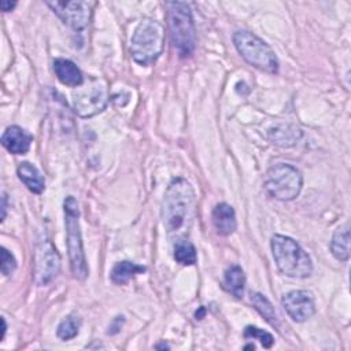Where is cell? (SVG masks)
<instances>
[{
  "mask_svg": "<svg viewBox=\"0 0 351 351\" xmlns=\"http://www.w3.org/2000/svg\"><path fill=\"white\" fill-rule=\"evenodd\" d=\"M196 213V195L191 182L181 177L171 180L162 200V221L173 243L188 237Z\"/></svg>",
  "mask_w": 351,
  "mask_h": 351,
  "instance_id": "cell-1",
  "label": "cell"
},
{
  "mask_svg": "<svg viewBox=\"0 0 351 351\" xmlns=\"http://www.w3.org/2000/svg\"><path fill=\"white\" fill-rule=\"evenodd\" d=\"M270 248L278 270L292 278H307L313 273L310 255L293 239L284 234H274Z\"/></svg>",
  "mask_w": 351,
  "mask_h": 351,
  "instance_id": "cell-2",
  "label": "cell"
},
{
  "mask_svg": "<svg viewBox=\"0 0 351 351\" xmlns=\"http://www.w3.org/2000/svg\"><path fill=\"white\" fill-rule=\"evenodd\" d=\"M165 47V27L160 22L144 18L130 40V56L140 66L152 64L163 52Z\"/></svg>",
  "mask_w": 351,
  "mask_h": 351,
  "instance_id": "cell-3",
  "label": "cell"
},
{
  "mask_svg": "<svg viewBox=\"0 0 351 351\" xmlns=\"http://www.w3.org/2000/svg\"><path fill=\"white\" fill-rule=\"evenodd\" d=\"M64 210V228H66V244L70 261V269L77 280H85L89 269L84 252V243L80 226V208L74 196H67L63 202Z\"/></svg>",
  "mask_w": 351,
  "mask_h": 351,
  "instance_id": "cell-4",
  "label": "cell"
},
{
  "mask_svg": "<svg viewBox=\"0 0 351 351\" xmlns=\"http://www.w3.org/2000/svg\"><path fill=\"white\" fill-rule=\"evenodd\" d=\"M166 7L171 44L181 58H189L196 48V29L191 8L182 1H170Z\"/></svg>",
  "mask_w": 351,
  "mask_h": 351,
  "instance_id": "cell-5",
  "label": "cell"
},
{
  "mask_svg": "<svg viewBox=\"0 0 351 351\" xmlns=\"http://www.w3.org/2000/svg\"><path fill=\"white\" fill-rule=\"evenodd\" d=\"M233 44L241 58L251 66L270 74L278 71V59L269 44L247 30H239L233 34Z\"/></svg>",
  "mask_w": 351,
  "mask_h": 351,
  "instance_id": "cell-6",
  "label": "cell"
},
{
  "mask_svg": "<svg viewBox=\"0 0 351 351\" xmlns=\"http://www.w3.org/2000/svg\"><path fill=\"white\" fill-rule=\"evenodd\" d=\"M263 186L270 197L289 202L299 196L303 186V176L292 165L276 163L266 171Z\"/></svg>",
  "mask_w": 351,
  "mask_h": 351,
  "instance_id": "cell-7",
  "label": "cell"
},
{
  "mask_svg": "<svg viewBox=\"0 0 351 351\" xmlns=\"http://www.w3.org/2000/svg\"><path fill=\"white\" fill-rule=\"evenodd\" d=\"M74 112L81 118H90L106 110L108 104V89L103 80L88 77L82 85L71 93Z\"/></svg>",
  "mask_w": 351,
  "mask_h": 351,
  "instance_id": "cell-8",
  "label": "cell"
},
{
  "mask_svg": "<svg viewBox=\"0 0 351 351\" xmlns=\"http://www.w3.org/2000/svg\"><path fill=\"white\" fill-rule=\"evenodd\" d=\"M33 280L38 287L48 285L60 270V255L51 240H41L34 251Z\"/></svg>",
  "mask_w": 351,
  "mask_h": 351,
  "instance_id": "cell-9",
  "label": "cell"
},
{
  "mask_svg": "<svg viewBox=\"0 0 351 351\" xmlns=\"http://www.w3.org/2000/svg\"><path fill=\"white\" fill-rule=\"evenodd\" d=\"M47 5L74 32L85 30L92 19L95 3L92 1H47Z\"/></svg>",
  "mask_w": 351,
  "mask_h": 351,
  "instance_id": "cell-10",
  "label": "cell"
},
{
  "mask_svg": "<svg viewBox=\"0 0 351 351\" xmlns=\"http://www.w3.org/2000/svg\"><path fill=\"white\" fill-rule=\"evenodd\" d=\"M281 304L295 322H304L315 314L314 296L306 289H293L287 292L281 299Z\"/></svg>",
  "mask_w": 351,
  "mask_h": 351,
  "instance_id": "cell-11",
  "label": "cell"
},
{
  "mask_svg": "<svg viewBox=\"0 0 351 351\" xmlns=\"http://www.w3.org/2000/svg\"><path fill=\"white\" fill-rule=\"evenodd\" d=\"M32 141H33V136L18 125L8 126L1 136L3 147L14 155L26 154L30 149Z\"/></svg>",
  "mask_w": 351,
  "mask_h": 351,
  "instance_id": "cell-12",
  "label": "cell"
},
{
  "mask_svg": "<svg viewBox=\"0 0 351 351\" xmlns=\"http://www.w3.org/2000/svg\"><path fill=\"white\" fill-rule=\"evenodd\" d=\"M213 225L218 234L221 236H229L232 234L237 228V219L236 213L233 207L228 203H218L213 208L211 214Z\"/></svg>",
  "mask_w": 351,
  "mask_h": 351,
  "instance_id": "cell-13",
  "label": "cell"
},
{
  "mask_svg": "<svg viewBox=\"0 0 351 351\" xmlns=\"http://www.w3.org/2000/svg\"><path fill=\"white\" fill-rule=\"evenodd\" d=\"M53 71H55V75L58 77V80L66 86L77 88V86L82 85L85 81L80 67L70 59L56 58L53 60Z\"/></svg>",
  "mask_w": 351,
  "mask_h": 351,
  "instance_id": "cell-14",
  "label": "cell"
},
{
  "mask_svg": "<svg viewBox=\"0 0 351 351\" xmlns=\"http://www.w3.org/2000/svg\"><path fill=\"white\" fill-rule=\"evenodd\" d=\"M18 178L25 184V186L33 193H41L45 189V180L41 171L30 162L19 163L16 169Z\"/></svg>",
  "mask_w": 351,
  "mask_h": 351,
  "instance_id": "cell-15",
  "label": "cell"
},
{
  "mask_svg": "<svg viewBox=\"0 0 351 351\" xmlns=\"http://www.w3.org/2000/svg\"><path fill=\"white\" fill-rule=\"evenodd\" d=\"M244 287H245V274L243 269L233 263L226 267L223 273V280H222V288L233 295L237 299H241L244 295Z\"/></svg>",
  "mask_w": 351,
  "mask_h": 351,
  "instance_id": "cell-16",
  "label": "cell"
},
{
  "mask_svg": "<svg viewBox=\"0 0 351 351\" xmlns=\"http://www.w3.org/2000/svg\"><path fill=\"white\" fill-rule=\"evenodd\" d=\"M330 251L332 255L340 261V262H346L350 258V226L348 223H344L341 226H339L333 236H332V241H330Z\"/></svg>",
  "mask_w": 351,
  "mask_h": 351,
  "instance_id": "cell-17",
  "label": "cell"
},
{
  "mask_svg": "<svg viewBox=\"0 0 351 351\" xmlns=\"http://www.w3.org/2000/svg\"><path fill=\"white\" fill-rule=\"evenodd\" d=\"M145 271V267L141 265H137L130 261H122L114 265L111 270V281L117 285H125L128 284L134 276Z\"/></svg>",
  "mask_w": 351,
  "mask_h": 351,
  "instance_id": "cell-18",
  "label": "cell"
},
{
  "mask_svg": "<svg viewBox=\"0 0 351 351\" xmlns=\"http://www.w3.org/2000/svg\"><path fill=\"white\" fill-rule=\"evenodd\" d=\"M250 299H251V303L254 306V308L271 325V326H276L278 328L280 326V319H278V315L273 307V304L270 303V300L259 293V292H251L250 293Z\"/></svg>",
  "mask_w": 351,
  "mask_h": 351,
  "instance_id": "cell-19",
  "label": "cell"
},
{
  "mask_svg": "<svg viewBox=\"0 0 351 351\" xmlns=\"http://www.w3.org/2000/svg\"><path fill=\"white\" fill-rule=\"evenodd\" d=\"M173 256L180 265L184 266L195 265L197 261L196 248L188 239H181L173 243Z\"/></svg>",
  "mask_w": 351,
  "mask_h": 351,
  "instance_id": "cell-20",
  "label": "cell"
},
{
  "mask_svg": "<svg viewBox=\"0 0 351 351\" xmlns=\"http://www.w3.org/2000/svg\"><path fill=\"white\" fill-rule=\"evenodd\" d=\"M80 326H81V318L75 314H70L60 321L56 329V335L62 340L74 339L80 332Z\"/></svg>",
  "mask_w": 351,
  "mask_h": 351,
  "instance_id": "cell-21",
  "label": "cell"
},
{
  "mask_svg": "<svg viewBox=\"0 0 351 351\" xmlns=\"http://www.w3.org/2000/svg\"><path fill=\"white\" fill-rule=\"evenodd\" d=\"M243 336L248 340H259V343L265 348H270L274 344V339H273L271 333H269V332H266V330H263L258 326H252V325L245 326Z\"/></svg>",
  "mask_w": 351,
  "mask_h": 351,
  "instance_id": "cell-22",
  "label": "cell"
},
{
  "mask_svg": "<svg viewBox=\"0 0 351 351\" xmlns=\"http://www.w3.org/2000/svg\"><path fill=\"white\" fill-rule=\"evenodd\" d=\"M1 273L4 276H10L12 274V271L16 269V261L14 258V255L5 248V247H1Z\"/></svg>",
  "mask_w": 351,
  "mask_h": 351,
  "instance_id": "cell-23",
  "label": "cell"
},
{
  "mask_svg": "<svg viewBox=\"0 0 351 351\" xmlns=\"http://www.w3.org/2000/svg\"><path fill=\"white\" fill-rule=\"evenodd\" d=\"M16 5V3L15 1H7V0H1L0 1V7H1V11H4V12H8V11H11L14 7Z\"/></svg>",
  "mask_w": 351,
  "mask_h": 351,
  "instance_id": "cell-24",
  "label": "cell"
},
{
  "mask_svg": "<svg viewBox=\"0 0 351 351\" xmlns=\"http://www.w3.org/2000/svg\"><path fill=\"white\" fill-rule=\"evenodd\" d=\"M5 213H7V193L3 192L1 193V222L5 218Z\"/></svg>",
  "mask_w": 351,
  "mask_h": 351,
  "instance_id": "cell-25",
  "label": "cell"
},
{
  "mask_svg": "<svg viewBox=\"0 0 351 351\" xmlns=\"http://www.w3.org/2000/svg\"><path fill=\"white\" fill-rule=\"evenodd\" d=\"M1 321H3V335H1V340H3L4 336H5V330H7V324H5L4 318H1Z\"/></svg>",
  "mask_w": 351,
  "mask_h": 351,
  "instance_id": "cell-26",
  "label": "cell"
},
{
  "mask_svg": "<svg viewBox=\"0 0 351 351\" xmlns=\"http://www.w3.org/2000/svg\"><path fill=\"white\" fill-rule=\"evenodd\" d=\"M155 348H170L167 344H165V343H162V344H158V346H155Z\"/></svg>",
  "mask_w": 351,
  "mask_h": 351,
  "instance_id": "cell-27",
  "label": "cell"
},
{
  "mask_svg": "<svg viewBox=\"0 0 351 351\" xmlns=\"http://www.w3.org/2000/svg\"><path fill=\"white\" fill-rule=\"evenodd\" d=\"M248 348H250V350H254V348H255V346H254V344H248V346H245V347H244V350H248Z\"/></svg>",
  "mask_w": 351,
  "mask_h": 351,
  "instance_id": "cell-28",
  "label": "cell"
}]
</instances>
